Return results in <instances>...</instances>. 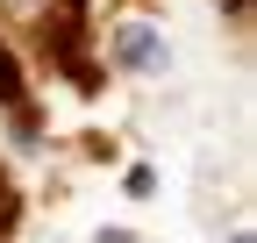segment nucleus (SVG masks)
<instances>
[{"mask_svg": "<svg viewBox=\"0 0 257 243\" xmlns=\"http://www.w3.org/2000/svg\"><path fill=\"white\" fill-rule=\"evenodd\" d=\"M114 65H121V72H143V79H157V72L172 65L165 29H150V22H121V29H114Z\"/></svg>", "mask_w": 257, "mask_h": 243, "instance_id": "1", "label": "nucleus"}, {"mask_svg": "<svg viewBox=\"0 0 257 243\" xmlns=\"http://www.w3.org/2000/svg\"><path fill=\"white\" fill-rule=\"evenodd\" d=\"M0 107H22V65L8 43H0Z\"/></svg>", "mask_w": 257, "mask_h": 243, "instance_id": "2", "label": "nucleus"}, {"mask_svg": "<svg viewBox=\"0 0 257 243\" xmlns=\"http://www.w3.org/2000/svg\"><path fill=\"white\" fill-rule=\"evenodd\" d=\"M93 243H136V236H128V229H100V236H93Z\"/></svg>", "mask_w": 257, "mask_h": 243, "instance_id": "3", "label": "nucleus"}, {"mask_svg": "<svg viewBox=\"0 0 257 243\" xmlns=\"http://www.w3.org/2000/svg\"><path fill=\"white\" fill-rule=\"evenodd\" d=\"M229 243H257V236H250V229H236V236H229Z\"/></svg>", "mask_w": 257, "mask_h": 243, "instance_id": "4", "label": "nucleus"}, {"mask_svg": "<svg viewBox=\"0 0 257 243\" xmlns=\"http://www.w3.org/2000/svg\"><path fill=\"white\" fill-rule=\"evenodd\" d=\"M64 8H79V0H64Z\"/></svg>", "mask_w": 257, "mask_h": 243, "instance_id": "5", "label": "nucleus"}]
</instances>
